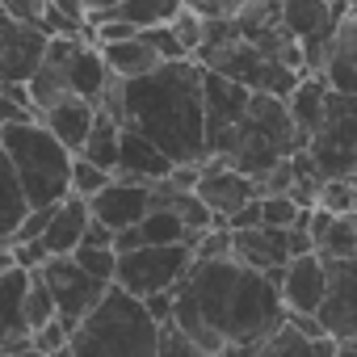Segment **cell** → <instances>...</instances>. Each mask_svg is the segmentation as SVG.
Returning a JSON list of instances; mask_svg holds the SVG:
<instances>
[{
	"label": "cell",
	"instance_id": "cell-40",
	"mask_svg": "<svg viewBox=\"0 0 357 357\" xmlns=\"http://www.w3.org/2000/svg\"><path fill=\"white\" fill-rule=\"evenodd\" d=\"M17 118H34V114H30V109H22L13 97L0 93V126H5V122H17Z\"/></svg>",
	"mask_w": 357,
	"mask_h": 357
},
{
	"label": "cell",
	"instance_id": "cell-24",
	"mask_svg": "<svg viewBox=\"0 0 357 357\" xmlns=\"http://www.w3.org/2000/svg\"><path fill=\"white\" fill-rule=\"evenodd\" d=\"M185 0H118L114 9H105V13H93V17H122V22H130L135 30H143V26H155V22H168L176 9H181ZM89 17V22H93Z\"/></svg>",
	"mask_w": 357,
	"mask_h": 357
},
{
	"label": "cell",
	"instance_id": "cell-9",
	"mask_svg": "<svg viewBox=\"0 0 357 357\" xmlns=\"http://www.w3.org/2000/svg\"><path fill=\"white\" fill-rule=\"evenodd\" d=\"M194 194H198V198L206 202V211L223 223L231 211H240L244 202H252V198L261 194V185H257V176L240 172V168L227 164L223 155H206V160H202V172H198Z\"/></svg>",
	"mask_w": 357,
	"mask_h": 357
},
{
	"label": "cell",
	"instance_id": "cell-17",
	"mask_svg": "<svg viewBox=\"0 0 357 357\" xmlns=\"http://www.w3.org/2000/svg\"><path fill=\"white\" fill-rule=\"evenodd\" d=\"M89 219H93L89 198H80V194H63V198L51 206V223H47V231H43V244H47L51 252H72V248L80 244Z\"/></svg>",
	"mask_w": 357,
	"mask_h": 357
},
{
	"label": "cell",
	"instance_id": "cell-19",
	"mask_svg": "<svg viewBox=\"0 0 357 357\" xmlns=\"http://www.w3.org/2000/svg\"><path fill=\"white\" fill-rule=\"evenodd\" d=\"M97 51H101L105 68H109L114 76H122V80H135V76L151 72L155 63H164V59H160V55L139 38V30H135V34H126V38H118V43H101Z\"/></svg>",
	"mask_w": 357,
	"mask_h": 357
},
{
	"label": "cell",
	"instance_id": "cell-3",
	"mask_svg": "<svg viewBox=\"0 0 357 357\" xmlns=\"http://www.w3.org/2000/svg\"><path fill=\"white\" fill-rule=\"evenodd\" d=\"M155 332L147 303L126 286L109 282L101 298L68 332V353L76 357H155Z\"/></svg>",
	"mask_w": 357,
	"mask_h": 357
},
{
	"label": "cell",
	"instance_id": "cell-28",
	"mask_svg": "<svg viewBox=\"0 0 357 357\" xmlns=\"http://www.w3.org/2000/svg\"><path fill=\"white\" fill-rule=\"evenodd\" d=\"M257 206H261V223H269V227H294L298 215H303V206H298L286 190H265V194H257Z\"/></svg>",
	"mask_w": 357,
	"mask_h": 357
},
{
	"label": "cell",
	"instance_id": "cell-7",
	"mask_svg": "<svg viewBox=\"0 0 357 357\" xmlns=\"http://www.w3.org/2000/svg\"><path fill=\"white\" fill-rule=\"evenodd\" d=\"M248 84L215 72V68H202V105H206V151L211 155H223V147L231 143L244 109H248Z\"/></svg>",
	"mask_w": 357,
	"mask_h": 357
},
{
	"label": "cell",
	"instance_id": "cell-41",
	"mask_svg": "<svg viewBox=\"0 0 357 357\" xmlns=\"http://www.w3.org/2000/svg\"><path fill=\"white\" fill-rule=\"evenodd\" d=\"M114 5H118V0H84L89 17H93V13H105V9H114Z\"/></svg>",
	"mask_w": 357,
	"mask_h": 357
},
{
	"label": "cell",
	"instance_id": "cell-25",
	"mask_svg": "<svg viewBox=\"0 0 357 357\" xmlns=\"http://www.w3.org/2000/svg\"><path fill=\"white\" fill-rule=\"evenodd\" d=\"M139 227V236H143V244H176V240H185L190 244V231H185V223L176 219L168 206H147V215L135 223Z\"/></svg>",
	"mask_w": 357,
	"mask_h": 357
},
{
	"label": "cell",
	"instance_id": "cell-11",
	"mask_svg": "<svg viewBox=\"0 0 357 357\" xmlns=\"http://www.w3.org/2000/svg\"><path fill=\"white\" fill-rule=\"evenodd\" d=\"M273 282H278V294H282L286 311H307V315H315L319 303H324V286H328L324 252L311 248V252L290 257V261L273 273Z\"/></svg>",
	"mask_w": 357,
	"mask_h": 357
},
{
	"label": "cell",
	"instance_id": "cell-27",
	"mask_svg": "<svg viewBox=\"0 0 357 357\" xmlns=\"http://www.w3.org/2000/svg\"><path fill=\"white\" fill-rule=\"evenodd\" d=\"M315 206H324V211H332V215L357 211V176H319V185H315Z\"/></svg>",
	"mask_w": 357,
	"mask_h": 357
},
{
	"label": "cell",
	"instance_id": "cell-8",
	"mask_svg": "<svg viewBox=\"0 0 357 357\" xmlns=\"http://www.w3.org/2000/svg\"><path fill=\"white\" fill-rule=\"evenodd\" d=\"M324 269H328V286L315 319L324 324L328 336L344 340L357 332V257H324Z\"/></svg>",
	"mask_w": 357,
	"mask_h": 357
},
{
	"label": "cell",
	"instance_id": "cell-23",
	"mask_svg": "<svg viewBox=\"0 0 357 357\" xmlns=\"http://www.w3.org/2000/svg\"><path fill=\"white\" fill-rule=\"evenodd\" d=\"M26 211H30V206H26V194H22V185H17V172H13V164H9L5 143H0V240H9V231L17 227V219H22Z\"/></svg>",
	"mask_w": 357,
	"mask_h": 357
},
{
	"label": "cell",
	"instance_id": "cell-32",
	"mask_svg": "<svg viewBox=\"0 0 357 357\" xmlns=\"http://www.w3.org/2000/svg\"><path fill=\"white\" fill-rule=\"evenodd\" d=\"M168 26H172V34L181 38V47H185L190 55H194L202 43H206V17H202V13H194L190 5H181V9H176V13L168 17Z\"/></svg>",
	"mask_w": 357,
	"mask_h": 357
},
{
	"label": "cell",
	"instance_id": "cell-20",
	"mask_svg": "<svg viewBox=\"0 0 357 357\" xmlns=\"http://www.w3.org/2000/svg\"><path fill=\"white\" fill-rule=\"evenodd\" d=\"M55 63V59H51ZM63 72H68V84H72V93L76 97H89V101H97V93L105 89V80H109V68H105V59H101V51L93 47V43H80L72 55H68V63H59Z\"/></svg>",
	"mask_w": 357,
	"mask_h": 357
},
{
	"label": "cell",
	"instance_id": "cell-1",
	"mask_svg": "<svg viewBox=\"0 0 357 357\" xmlns=\"http://www.w3.org/2000/svg\"><path fill=\"white\" fill-rule=\"evenodd\" d=\"M172 319L190 332L202 357L257 353L286 319L278 282L236 257H194L172 286Z\"/></svg>",
	"mask_w": 357,
	"mask_h": 357
},
{
	"label": "cell",
	"instance_id": "cell-14",
	"mask_svg": "<svg viewBox=\"0 0 357 357\" xmlns=\"http://www.w3.org/2000/svg\"><path fill=\"white\" fill-rule=\"evenodd\" d=\"M328 89L357 97V9H344L332 38H328V59L319 68Z\"/></svg>",
	"mask_w": 357,
	"mask_h": 357
},
{
	"label": "cell",
	"instance_id": "cell-30",
	"mask_svg": "<svg viewBox=\"0 0 357 357\" xmlns=\"http://www.w3.org/2000/svg\"><path fill=\"white\" fill-rule=\"evenodd\" d=\"M72 261L80 265V269H89L93 278H101V282H114V265H118V252L109 248V244H76L72 248Z\"/></svg>",
	"mask_w": 357,
	"mask_h": 357
},
{
	"label": "cell",
	"instance_id": "cell-22",
	"mask_svg": "<svg viewBox=\"0 0 357 357\" xmlns=\"http://www.w3.org/2000/svg\"><path fill=\"white\" fill-rule=\"evenodd\" d=\"M118 135H122V122H114V118H93V126H89V135H84V143L76 147V155H84V160H93V164H101L105 172H118Z\"/></svg>",
	"mask_w": 357,
	"mask_h": 357
},
{
	"label": "cell",
	"instance_id": "cell-39",
	"mask_svg": "<svg viewBox=\"0 0 357 357\" xmlns=\"http://www.w3.org/2000/svg\"><path fill=\"white\" fill-rule=\"evenodd\" d=\"M51 9H59L63 17H72V22H80V26H89V9H84V0H47Z\"/></svg>",
	"mask_w": 357,
	"mask_h": 357
},
{
	"label": "cell",
	"instance_id": "cell-33",
	"mask_svg": "<svg viewBox=\"0 0 357 357\" xmlns=\"http://www.w3.org/2000/svg\"><path fill=\"white\" fill-rule=\"evenodd\" d=\"M139 38H143V43H147V47H151L160 59H185V55H190V51L181 47V38L172 34V26H168V22L143 26V30H139Z\"/></svg>",
	"mask_w": 357,
	"mask_h": 357
},
{
	"label": "cell",
	"instance_id": "cell-6",
	"mask_svg": "<svg viewBox=\"0 0 357 357\" xmlns=\"http://www.w3.org/2000/svg\"><path fill=\"white\" fill-rule=\"evenodd\" d=\"M38 273H43V282L51 286L55 311H59V319L68 324V332L80 324V315H84V311L101 298V290L109 286V282L93 278L89 269H80V265L72 261V252H51V257L38 265Z\"/></svg>",
	"mask_w": 357,
	"mask_h": 357
},
{
	"label": "cell",
	"instance_id": "cell-42",
	"mask_svg": "<svg viewBox=\"0 0 357 357\" xmlns=\"http://www.w3.org/2000/svg\"><path fill=\"white\" fill-rule=\"evenodd\" d=\"M13 269V252H9V240H0V273Z\"/></svg>",
	"mask_w": 357,
	"mask_h": 357
},
{
	"label": "cell",
	"instance_id": "cell-15",
	"mask_svg": "<svg viewBox=\"0 0 357 357\" xmlns=\"http://www.w3.org/2000/svg\"><path fill=\"white\" fill-rule=\"evenodd\" d=\"M168 168H172V160L147 139V135H139L135 126H122V135H118V172H126V176H139V181H164L168 176Z\"/></svg>",
	"mask_w": 357,
	"mask_h": 357
},
{
	"label": "cell",
	"instance_id": "cell-35",
	"mask_svg": "<svg viewBox=\"0 0 357 357\" xmlns=\"http://www.w3.org/2000/svg\"><path fill=\"white\" fill-rule=\"evenodd\" d=\"M9 252H13V265H22V269H38V265L51 257V248L43 244V236H34V240H13Z\"/></svg>",
	"mask_w": 357,
	"mask_h": 357
},
{
	"label": "cell",
	"instance_id": "cell-4",
	"mask_svg": "<svg viewBox=\"0 0 357 357\" xmlns=\"http://www.w3.org/2000/svg\"><path fill=\"white\" fill-rule=\"evenodd\" d=\"M0 143L9 151V164L17 172V185L26 194V206H55L68 194V172H72V151L47 130V122L17 118L0 126Z\"/></svg>",
	"mask_w": 357,
	"mask_h": 357
},
{
	"label": "cell",
	"instance_id": "cell-10",
	"mask_svg": "<svg viewBox=\"0 0 357 357\" xmlns=\"http://www.w3.org/2000/svg\"><path fill=\"white\" fill-rule=\"evenodd\" d=\"M147 206H151V181H139V176H126V172H109V181L89 198L93 219H101L109 231L139 223Z\"/></svg>",
	"mask_w": 357,
	"mask_h": 357
},
{
	"label": "cell",
	"instance_id": "cell-34",
	"mask_svg": "<svg viewBox=\"0 0 357 357\" xmlns=\"http://www.w3.org/2000/svg\"><path fill=\"white\" fill-rule=\"evenodd\" d=\"M30 344H34V353H68V324L59 315L47 319L43 328L30 332Z\"/></svg>",
	"mask_w": 357,
	"mask_h": 357
},
{
	"label": "cell",
	"instance_id": "cell-36",
	"mask_svg": "<svg viewBox=\"0 0 357 357\" xmlns=\"http://www.w3.org/2000/svg\"><path fill=\"white\" fill-rule=\"evenodd\" d=\"M185 5H190L194 13H202V17L227 22V17H236V13H240V5H244V0H185Z\"/></svg>",
	"mask_w": 357,
	"mask_h": 357
},
{
	"label": "cell",
	"instance_id": "cell-12",
	"mask_svg": "<svg viewBox=\"0 0 357 357\" xmlns=\"http://www.w3.org/2000/svg\"><path fill=\"white\" fill-rule=\"evenodd\" d=\"M47 34L30 22H17L0 9V80H30V72L43 63Z\"/></svg>",
	"mask_w": 357,
	"mask_h": 357
},
{
	"label": "cell",
	"instance_id": "cell-29",
	"mask_svg": "<svg viewBox=\"0 0 357 357\" xmlns=\"http://www.w3.org/2000/svg\"><path fill=\"white\" fill-rule=\"evenodd\" d=\"M59 311H55V298H51V286L43 282V273L38 269H30V286H26V328L34 332V328H43L47 319H55Z\"/></svg>",
	"mask_w": 357,
	"mask_h": 357
},
{
	"label": "cell",
	"instance_id": "cell-37",
	"mask_svg": "<svg viewBox=\"0 0 357 357\" xmlns=\"http://www.w3.org/2000/svg\"><path fill=\"white\" fill-rule=\"evenodd\" d=\"M43 5H47V0H0V9H5L9 17H17V22H30V26H38V13H43Z\"/></svg>",
	"mask_w": 357,
	"mask_h": 357
},
{
	"label": "cell",
	"instance_id": "cell-31",
	"mask_svg": "<svg viewBox=\"0 0 357 357\" xmlns=\"http://www.w3.org/2000/svg\"><path fill=\"white\" fill-rule=\"evenodd\" d=\"M109 181V172L101 168V164H93V160H84V155H76L72 151V172H68V194H80V198H93L101 185Z\"/></svg>",
	"mask_w": 357,
	"mask_h": 357
},
{
	"label": "cell",
	"instance_id": "cell-18",
	"mask_svg": "<svg viewBox=\"0 0 357 357\" xmlns=\"http://www.w3.org/2000/svg\"><path fill=\"white\" fill-rule=\"evenodd\" d=\"M43 122H47V130L68 147V151H76L80 143H84V135H89V126H93V118H97V109H93V101L89 97H63V101H55L51 109H43L38 114Z\"/></svg>",
	"mask_w": 357,
	"mask_h": 357
},
{
	"label": "cell",
	"instance_id": "cell-2",
	"mask_svg": "<svg viewBox=\"0 0 357 357\" xmlns=\"http://www.w3.org/2000/svg\"><path fill=\"white\" fill-rule=\"evenodd\" d=\"M122 126L147 135L172 164L206 160V105L202 63L194 55L164 59L151 72L122 80Z\"/></svg>",
	"mask_w": 357,
	"mask_h": 357
},
{
	"label": "cell",
	"instance_id": "cell-5",
	"mask_svg": "<svg viewBox=\"0 0 357 357\" xmlns=\"http://www.w3.org/2000/svg\"><path fill=\"white\" fill-rule=\"evenodd\" d=\"M190 261H194V248L185 240H176V244H139L130 252H118L114 282L126 286L130 294L147 298L155 290H172L185 278Z\"/></svg>",
	"mask_w": 357,
	"mask_h": 357
},
{
	"label": "cell",
	"instance_id": "cell-38",
	"mask_svg": "<svg viewBox=\"0 0 357 357\" xmlns=\"http://www.w3.org/2000/svg\"><path fill=\"white\" fill-rule=\"evenodd\" d=\"M143 303H147V311H151V319H155V324L172 319V290H155V294H147Z\"/></svg>",
	"mask_w": 357,
	"mask_h": 357
},
{
	"label": "cell",
	"instance_id": "cell-13",
	"mask_svg": "<svg viewBox=\"0 0 357 357\" xmlns=\"http://www.w3.org/2000/svg\"><path fill=\"white\" fill-rule=\"evenodd\" d=\"M231 257L273 278L290 261V227H269V223L231 227Z\"/></svg>",
	"mask_w": 357,
	"mask_h": 357
},
{
	"label": "cell",
	"instance_id": "cell-21",
	"mask_svg": "<svg viewBox=\"0 0 357 357\" xmlns=\"http://www.w3.org/2000/svg\"><path fill=\"white\" fill-rule=\"evenodd\" d=\"M26 286H30V269L22 265L0 273V336L30 332L26 328Z\"/></svg>",
	"mask_w": 357,
	"mask_h": 357
},
{
	"label": "cell",
	"instance_id": "cell-16",
	"mask_svg": "<svg viewBox=\"0 0 357 357\" xmlns=\"http://www.w3.org/2000/svg\"><path fill=\"white\" fill-rule=\"evenodd\" d=\"M286 109H290V122L298 130V143L311 139V130L324 122V109H328V80L319 72H303L294 80V89L286 93Z\"/></svg>",
	"mask_w": 357,
	"mask_h": 357
},
{
	"label": "cell",
	"instance_id": "cell-26",
	"mask_svg": "<svg viewBox=\"0 0 357 357\" xmlns=\"http://www.w3.org/2000/svg\"><path fill=\"white\" fill-rule=\"evenodd\" d=\"M315 248L324 257H357V211L332 215V223L324 227V236H319Z\"/></svg>",
	"mask_w": 357,
	"mask_h": 357
}]
</instances>
